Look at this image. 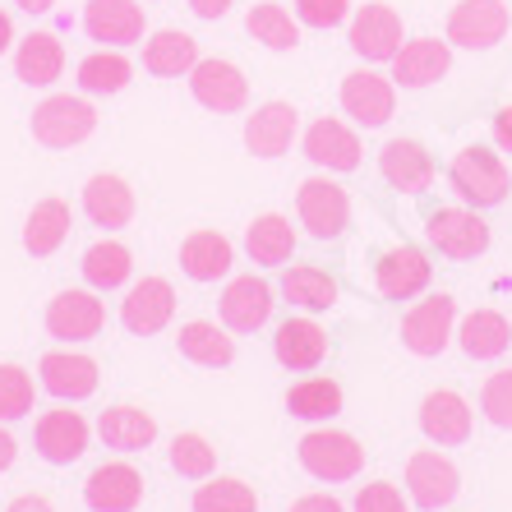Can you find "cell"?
<instances>
[{"label":"cell","mask_w":512,"mask_h":512,"mask_svg":"<svg viewBox=\"0 0 512 512\" xmlns=\"http://www.w3.org/2000/svg\"><path fill=\"white\" fill-rule=\"evenodd\" d=\"M448 185H453V194L466 208H499L512 190V176H508V162L494 148L466 143L462 153L453 157V167H448Z\"/></svg>","instance_id":"6da1fadb"},{"label":"cell","mask_w":512,"mask_h":512,"mask_svg":"<svg viewBox=\"0 0 512 512\" xmlns=\"http://www.w3.org/2000/svg\"><path fill=\"white\" fill-rule=\"evenodd\" d=\"M33 139L42 143V148H79L84 139H93V130H97V111H93V102H88L84 93L74 97V93H51V97H42L33 107Z\"/></svg>","instance_id":"7a4b0ae2"},{"label":"cell","mask_w":512,"mask_h":512,"mask_svg":"<svg viewBox=\"0 0 512 512\" xmlns=\"http://www.w3.org/2000/svg\"><path fill=\"white\" fill-rule=\"evenodd\" d=\"M296 457L314 480H323V485H342V480H356L360 471H365V448H360L356 434L328 429V425L310 429V434L296 443Z\"/></svg>","instance_id":"3957f363"},{"label":"cell","mask_w":512,"mask_h":512,"mask_svg":"<svg viewBox=\"0 0 512 512\" xmlns=\"http://www.w3.org/2000/svg\"><path fill=\"white\" fill-rule=\"evenodd\" d=\"M346 42H351V51H356L365 65H393V56L406 42L402 14H397L393 5H383V0H370V5L351 10V19H346Z\"/></svg>","instance_id":"277c9868"},{"label":"cell","mask_w":512,"mask_h":512,"mask_svg":"<svg viewBox=\"0 0 512 512\" xmlns=\"http://www.w3.org/2000/svg\"><path fill=\"white\" fill-rule=\"evenodd\" d=\"M107 328V300L93 286H70V291H56L47 305V333L65 346L93 342Z\"/></svg>","instance_id":"5b68a950"},{"label":"cell","mask_w":512,"mask_h":512,"mask_svg":"<svg viewBox=\"0 0 512 512\" xmlns=\"http://www.w3.org/2000/svg\"><path fill=\"white\" fill-rule=\"evenodd\" d=\"M185 79H190V97L203 111H213V116H236V111L250 107V79H245V70L236 60L199 56V65Z\"/></svg>","instance_id":"8992f818"},{"label":"cell","mask_w":512,"mask_h":512,"mask_svg":"<svg viewBox=\"0 0 512 512\" xmlns=\"http://www.w3.org/2000/svg\"><path fill=\"white\" fill-rule=\"evenodd\" d=\"M457 337V300L453 296H425L402 314V346L420 360H434L448 351Z\"/></svg>","instance_id":"52a82bcc"},{"label":"cell","mask_w":512,"mask_h":512,"mask_svg":"<svg viewBox=\"0 0 512 512\" xmlns=\"http://www.w3.org/2000/svg\"><path fill=\"white\" fill-rule=\"evenodd\" d=\"M296 217L314 240H337L351 227V194L333 176H310L296 190Z\"/></svg>","instance_id":"ba28073f"},{"label":"cell","mask_w":512,"mask_h":512,"mask_svg":"<svg viewBox=\"0 0 512 512\" xmlns=\"http://www.w3.org/2000/svg\"><path fill=\"white\" fill-rule=\"evenodd\" d=\"M425 240L443 259H480L489 250V222L480 208H434L425 217Z\"/></svg>","instance_id":"9c48e42d"},{"label":"cell","mask_w":512,"mask_h":512,"mask_svg":"<svg viewBox=\"0 0 512 512\" xmlns=\"http://www.w3.org/2000/svg\"><path fill=\"white\" fill-rule=\"evenodd\" d=\"M512 28V10L503 0H457L448 10V42L462 51H489L499 47Z\"/></svg>","instance_id":"30bf717a"},{"label":"cell","mask_w":512,"mask_h":512,"mask_svg":"<svg viewBox=\"0 0 512 512\" xmlns=\"http://www.w3.org/2000/svg\"><path fill=\"white\" fill-rule=\"evenodd\" d=\"M342 111L365 130H383L397 111V84L393 74L379 70H351L342 79Z\"/></svg>","instance_id":"8fae6325"},{"label":"cell","mask_w":512,"mask_h":512,"mask_svg":"<svg viewBox=\"0 0 512 512\" xmlns=\"http://www.w3.org/2000/svg\"><path fill=\"white\" fill-rule=\"evenodd\" d=\"M88 439H93V429L79 411L70 406H56V411H42L33 425V448L37 457L47 466H70L88 453Z\"/></svg>","instance_id":"7c38bea8"},{"label":"cell","mask_w":512,"mask_h":512,"mask_svg":"<svg viewBox=\"0 0 512 512\" xmlns=\"http://www.w3.org/2000/svg\"><path fill=\"white\" fill-rule=\"evenodd\" d=\"M176 319V286L167 277H139L120 300V323L134 337H157Z\"/></svg>","instance_id":"4fadbf2b"},{"label":"cell","mask_w":512,"mask_h":512,"mask_svg":"<svg viewBox=\"0 0 512 512\" xmlns=\"http://www.w3.org/2000/svg\"><path fill=\"white\" fill-rule=\"evenodd\" d=\"M406 494H411L416 508L439 512L462 494V471L443 453H434V448H420V453H411V462H406Z\"/></svg>","instance_id":"5bb4252c"},{"label":"cell","mask_w":512,"mask_h":512,"mask_svg":"<svg viewBox=\"0 0 512 512\" xmlns=\"http://www.w3.org/2000/svg\"><path fill=\"white\" fill-rule=\"evenodd\" d=\"M97 360L84 356V351H47L37 360V388L51 393L56 402H84V397L97 393Z\"/></svg>","instance_id":"9a60e30c"},{"label":"cell","mask_w":512,"mask_h":512,"mask_svg":"<svg viewBox=\"0 0 512 512\" xmlns=\"http://www.w3.org/2000/svg\"><path fill=\"white\" fill-rule=\"evenodd\" d=\"M84 33L102 47H134L148 33V14L139 0H88L84 5Z\"/></svg>","instance_id":"2e32d148"},{"label":"cell","mask_w":512,"mask_h":512,"mask_svg":"<svg viewBox=\"0 0 512 512\" xmlns=\"http://www.w3.org/2000/svg\"><path fill=\"white\" fill-rule=\"evenodd\" d=\"M429 277H434V263L416 245H393L374 263V286L383 300H416L429 286Z\"/></svg>","instance_id":"e0dca14e"},{"label":"cell","mask_w":512,"mask_h":512,"mask_svg":"<svg viewBox=\"0 0 512 512\" xmlns=\"http://www.w3.org/2000/svg\"><path fill=\"white\" fill-rule=\"evenodd\" d=\"M273 286L263 282V277L245 273V277H231L222 300H217V314L227 323L231 333H259L263 323L273 319Z\"/></svg>","instance_id":"ac0fdd59"},{"label":"cell","mask_w":512,"mask_h":512,"mask_svg":"<svg viewBox=\"0 0 512 512\" xmlns=\"http://www.w3.org/2000/svg\"><path fill=\"white\" fill-rule=\"evenodd\" d=\"M273 356H277L282 370L310 374V370H319L323 360H328V333H323L310 314H300V319H282L277 323V333H273Z\"/></svg>","instance_id":"d6986e66"},{"label":"cell","mask_w":512,"mask_h":512,"mask_svg":"<svg viewBox=\"0 0 512 512\" xmlns=\"http://www.w3.org/2000/svg\"><path fill=\"white\" fill-rule=\"evenodd\" d=\"M471 402L453 388H434V393L420 402V429H425L429 443H439V448H462L471 439Z\"/></svg>","instance_id":"ffe728a7"},{"label":"cell","mask_w":512,"mask_h":512,"mask_svg":"<svg viewBox=\"0 0 512 512\" xmlns=\"http://www.w3.org/2000/svg\"><path fill=\"white\" fill-rule=\"evenodd\" d=\"M453 70V42L448 37H411L393 56V84L397 88H429Z\"/></svg>","instance_id":"44dd1931"},{"label":"cell","mask_w":512,"mask_h":512,"mask_svg":"<svg viewBox=\"0 0 512 512\" xmlns=\"http://www.w3.org/2000/svg\"><path fill=\"white\" fill-rule=\"evenodd\" d=\"M134 208H139V199H134L130 180L125 176H111V171H97V176H88L84 185V213L93 227L102 231H125L134 222Z\"/></svg>","instance_id":"7402d4cb"},{"label":"cell","mask_w":512,"mask_h":512,"mask_svg":"<svg viewBox=\"0 0 512 512\" xmlns=\"http://www.w3.org/2000/svg\"><path fill=\"white\" fill-rule=\"evenodd\" d=\"M379 171L397 194H425L434 185V157L416 139H388L379 148Z\"/></svg>","instance_id":"603a6c76"},{"label":"cell","mask_w":512,"mask_h":512,"mask_svg":"<svg viewBox=\"0 0 512 512\" xmlns=\"http://www.w3.org/2000/svg\"><path fill=\"white\" fill-rule=\"evenodd\" d=\"M84 503L93 512H134L143 503V476L130 462H102L84 480Z\"/></svg>","instance_id":"cb8c5ba5"},{"label":"cell","mask_w":512,"mask_h":512,"mask_svg":"<svg viewBox=\"0 0 512 512\" xmlns=\"http://www.w3.org/2000/svg\"><path fill=\"white\" fill-rule=\"evenodd\" d=\"M305 157L323 171H356L360 167V134L337 116H319L305 130Z\"/></svg>","instance_id":"d4e9b609"},{"label":"cell","mask_w":512,"mask_h":512,"mask_svg":"<svg viewBox=\"0 0 512 512\" xmlns=\"http://www.w3.org/2000/svg\"><path fill=\"white\" fill-rule=\"evenodd\" d=\"M300 134V111L291 102H263L245 116V148L254 157H282Z\"/></svg>","instance_id":"484cf974"},{"label":"cell","mask_w":512,"mask_h":512,"mask_svg":"<svg viewBox=\"0 0 512 512\" xmlns=\"http://www.w3.org/2000/svg\"><path fill=\"white\" fill-rule=\"evenodd\" d=\"M65 74V42L47 28L14 42V79L28 88H51Z\"/></svg>","instance_id":"4316f807"},{"label":"cell","mask_w":512,"mask_h":512,"mask_svg":"<svg viewBox=\"0 0 512 512\" xmlns=\"http://www.w3.org/2000/svg\"><path fill=\"white\" fill-rule=\"evenodd\" d=\"M231 263H236V245L222 231L203 227L180 240V273L190 282H217V277L231 273Z\"/></svg>","instance_id":"83f0119b"},{"label":"cell","mask_w":512,"mask_h":512,"mask_svg":"<svg viewBox=\"0 0 512 512\" xmlns=\"http://www.w3.org/2000/svg\"><path fill=\"white\" fill-rule=\"evenodd\" d=\"M277 291L286 296V305H296L305 314H323L337 305V277L319 263H286Z\"/></svg>","instance_id":"f1b7e54d"},{"label":"cell","mask_w":512,"mask_h":512,"mask_svg":"<svg viewBox=\"0 0 512 512\" xmlns=\"http://www.w3.org/2000/svg\"><path fill=\"white\" fill-rule=\"evenodd\" d=\"M70 227H74V213L65 199H37L33 208H28L24 217V250L33 254V259H51V254L70 240Z\"/></svg>","instance_id":"f546056e"},{"label":"cell","mask_w":512,"mask_h":512,"mask_svg":"<svg viewBox=\"0 0 512 512\" xmlns=\"http://www.w3.org/2000/svg\"><path fill=\"white\" fill-rule=\"evenodd\" d=\"M176 346L190 365H203V370H227L231 360H236V342H231L227 323H208V319L180 323Z\"/></svg>","instance_id":"4dcf8cb0"},{"label":"cell","mask_w":512,"mask_h":512,"mask_svg":"<svg viewBox=\"0 0 512 512\" xmlns=\"http://www.w3.org/2000/svg\"><path fill=\"white\" fill-rule=\"evenodd\" d=\"M194 65H199V42L180 28H157L143 42V70L153 79H185Z\"/></svg>","instance_id":"1f68e13d"},{"label":"cell","mask_w":512,"mask_h":512,"mask_svg":"<svg viewBox=\"0 0 512 512\" xmlns=\"http://www.w3.org/2000/svg\"><path fill=\"white\" fill-rule=\"evenodd\" d=\"M130 79H134V65H130V56L116 47L88 51V56L79 60V70H74V84H79L84 97H116L130 88Z\"/></svg>","instance_id":"d6a6232c"},{"label":"cell","mask_w":512,"mask_h":512,"mask_svg":"<svg viewBox=\"0 0 512 512\" xmlns=\"http://www.w3.org/2000/svg\"><path fill=\"white\" fill-rule=\"evenodd\" d=\"M245 254H250L259 268H286L291 254H296V227L291 217L282 213H263L245 227Z\"/></svg>","instance_id":"836d02e7"},{"label":"cell","mask_w":512,"mask_h":512,"mask_svg":"<svg viewBox=\"0 0 512 512\" xmlns=\"http://www.w3.org/2000/svg\"><path fill=\"white\" fill-rule=\"evenodd\" d=\"M97 434H102V443L107 448H116V453H143V448H153L157 439V420L143 411V406H107L102 411V420H97Z\"/></svg>","instance_id":"e575fe53"},{"label":"cell","mask_w":512,"mask_h":512,"mask_svg":"<svg viewBox=\"0 0 512 512\" xmlns=\"http://www.w3.org/2000/svg\"><path fill=\"white\" fill-rule=\"evenodd\" d=\"M457 346L471 360H499L512 346V323L499 310H471L457 323Z\"/></svg>","instance_id":"d590c367"},{"label":"cell","mask_w":512,"mask_h":512,"mask_svg":"<svg viewBox=\"0 0 512 512\" xmlns=\"http://www.w3.org/2000/svg\"><path fill=\"white\" fill-rule=\"evenodd\" d=\"M79 273L93 291H116L134 277V254L130 245H120V240H97L84 250V263H79Z\"/></svg>","instance_id":"8d00e7d4"},{"label":"cell","mask_w":512,"mask_h":512,"mask_svg":"<svg viewBox=\"0 0 512 512\" xmlns=\"http://www.w3.org/2000/svg\"><path fill=\"white\" fill-rule=\"evenodd\" d=\"M245 28H250L254 42H263L268 51H296L300 47V19L277 0H259L245 14Z\"/></svg>","instance_id":"74e56055"},{"label":"cell","mask_w":512,"mask_h":512,"mask_svg":"<svg viewBox=\"0 0 512 512\" xmlns=\"http://www.w3.org/2000/svg\"><path fill=\"white\" fill-rule=\"evenodd\" d=\"M286 411L296 420L328 425L333 416H342V388L333 379H300L286 388Z\"/></svg>","instance_id":"f35d334b"},{"label":"cell","mask_w":512,"mask_h":512,"mask_svg":"<svg viewBox=\"0 0 512 512\" xmlns=\"http://www.w3.org/2000/svg\"><path fill=\"white\" fill-rule=\"evenodd\" d=\"M194 512H259V494L254 485L236 476H208L190 499Z\"/></svg>","instance_id":"ab89813d"},{"label":"cell","mask_w":512,"mask_h":512,"mask_svg":"<svg viewBox=\"0 0 512 512\" xmlns=\"http://www.w3.org/2000/svg\"><path fill=\"white\" fill-rule=\"evenodd\" d=\"M33 402H37V383L24 365H0V420L14 425V420L33 416Z\"/></svg>","instance_id":"60d3db41"},{"label":"cell","mask_w":512,"mask_h":512,"mask_svg":"<svg viewBox=\"0 0 512 512\" xmlns=\"http://www.w3.org/2000/svg\"><path fill=\"white\" fill-rule=\"evenodd\" d=\"M171 471L185 480H208L217 471V448L203 434H176L171 439Z\"/></svg>","instance_id":"b9f144b4"},{"label":"cell","mask_w":512,"mask_h":512,"mask_svg":"<svg viewBox=\"0 0 512 512\" xmlns=\"http://www.w3.org/2000/svg\"><path fill=\"white\" fill-rule=\"evenodd\" d=\"M480 411L494 429H512V370H494L480 388Z\"/></svg>","instance_id":"7bdbcfd3"},{"label":"cell","mask_w":512,"mask_h":512,"mask_svg":"<svg viewBox=\"0 0 512 512\" xmlns=\"http://www.w3.org/2000/svg\"><path fill=\"white\" fill-rule=\"evenodd\" d=\"M300 28H342L351 19V0H296Z\"/></svg>","instance_id":"ee69618b"},{"label":"cell","mask_w":512,"mask_h":512,"mask_svg":"<svg viewBox=\"0 0 512 512\" xmlns=\"http://www.w3.org/2000/svg\"><path fill=\"white\" fill-rule=\"evenodd\" d=\"M351 512H411V503L402 499V489H397L393 480H374V485H360L356 489Z\"/></svg>","instance_id":"f6af8a7d"},{"label":"cell","mask_w":512,"mask_h":512,"mask_svg":"<svg viewBox=\"0 0 512 512\" xmlns=\"http://www.w3.org/2000/svg\"><path fill=\"white\" fill-rule=\"evenodd\" d=\"M286 512H346L342 499H333V494H305V499H296Z\"/></svg>","instance_id":"bcb514c9"},{"label":"cell","mask_w":512,"mask_h":512,"mask_svg":"<svg viewBox=\"0 0 512 512\" xmlns=\"http://www.w3.org/2000/svg\"><path fill=\"white\" fill-rule=\"evenodd\" d=\"M494 143H499V153H512V107L494 111Z\"/></svg>","instance_id":"7dc6e473"},{"label":"cell","mask_w":512,"mask_h":512,"mask_svg":"<svg viewBox=\"0 0 512 512\" xmlns=\"http://www.w3.org/2000/svg\"><path fill=\"white\" fill-rule=\"evenodd\" d=\"M14 457H19V439H14L10 429H5V420H0V471H10Z\"/></svg>","instance_id":"c3c4849f"},{"label":"cell","mask_w":512,"mask_h":512,"mask_svg":"<svg viewBox=\"0 0 512 512\" xmlns=\"http://www.w3.org/2000/svg\"><path fill=\"white\" fill-rule=\"evenodd\" d=\"M231 5H236V0H190V10L199 14V19H222Z\"/></svg>","instance_id":"681fc988"},{"label":"cell","mask_w":512,"mask_h":512,"mask_svg":"<svg viewBox=\"0 0 512 512\" xmlns=\"http://www.w3.org/2000/svg\"><path fill=\"white\" fill-rule=\"evenodd\" d=\"M5 512H56V508H51L42 494H19V499H14Z\"/></svg>","instance_id":"f907efd6"},{"label":"cell","mask_w":512,"mask_h":512,"mask_svg":"<svg viewBox=\"0 0 512 512\" xmlns=\"http://www.w3.org/2000/svg\"><path fill=\"white\" fill-rule=\"evenodd\" d=\"M14 42H19V37H14V19H10L5 10H0V56H10Z\"/></svg>","instance_id":"816d5d0a"},{"label":"cell","mask_w":512,"mask_h":512,"mask_svg":"<svg viewBox=\"0 0 512 512\" xmlns=\"http://www.w3.org/2000/svg\"><path fill=\"white\" fill-rule=\"evenodd\" d=\"M14 5H19L24 14H51L56 10V0H14Z\"/></svg>","instance_id":"f5cc1de1"}]
</instances>
